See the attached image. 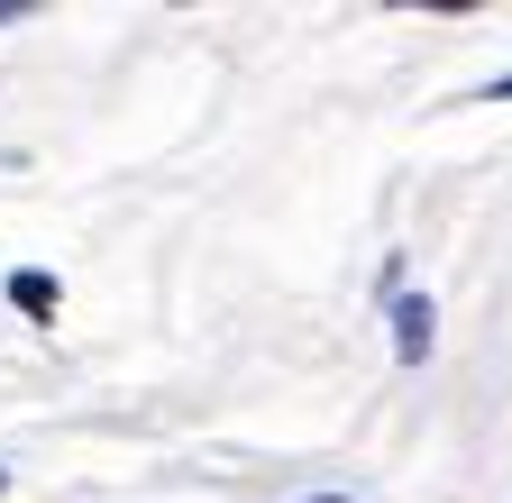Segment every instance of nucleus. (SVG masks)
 <instances>
[{
	"instance_id": "1",
	"label": "nucleus",
	"mask_w": 512,
	"mask_h": 503,
	"mask_svg": "<svg viewBox=\"0 0 512 503\" xmlns=\"http://www.w3.org/2000/svg\"><path fill=\"white\" fill-rule=\"evenodd\" d=\"M430 321H439L430 293H394V357H403V366H421V357H430Z\"/></svg>"
},
{
	"instance_id": "2",
	"label": "nucleus",
	"mask_w": 512,
	"mask_h": 503,
	"mask_svg": "<svg viewBox=\"0 0 512 503\" xmlns=\"http://www.w3.org/2000/svg\"><path fill=\"white\" fill-rule=\"evenodd\" d=\"M10 302H19V311H37V321H46V311H55V275L19 266V275H10Z\"/></svg>"
},
{
	"instance_id": "3",
	"label": "nucleus",
	"mask_w": 512,
	"mask_h": 503,
	"mask_svg": "<svg viewBox=\"0 0 512 503\" xmlns=\"http://www.w3.org/2000/svg\"><path fill=\"white\" fill-rule=\"evenodd\" d=\"M10 19H19V0H0V28H10Z\"/></svg>"
},
{
	"instance_id": "4",
	"label": "nucleus",
	"mask_w": 512,
	"mask_h": 503,
	"mask_svg": "<svg viewBox=\"0 0 512 503\" xmlns=\"http://www.w3.org/2000/svg\"><path fill=\"white\" fill-rule=\"evenodd\" d=\"M0 485H10V467H0Z\"/></svg>"
}]
</instances>
